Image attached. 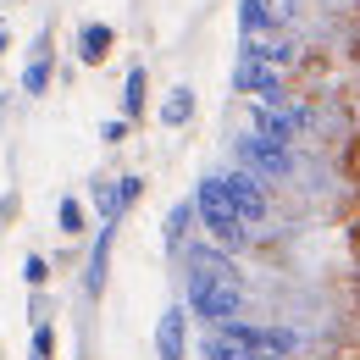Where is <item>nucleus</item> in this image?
I'll use <instances>...</instances> for the list:
<instances>
[{"instance_id": "f257e3e1", "label": "nucleus", "mask_w": 360, "mask_h": 360, "mask_svg": "<svg viewBox=\"0 0 360 360\" xmlns=\"http://www.w3.org/2000/svg\"><path fill=\"white\" fill-rule=\"evenodd\" d=\"M183 305H188V316H200L205 327H227V321L244 316V283L233 277V261H227L217 244H194L188 250Z\"/></svg>"}, {"instance_id": "f03ea898", "label": "nucleus", "mask_w": 360, "mask_h": 360, "mask_svg": "<svg viewBox=\"0 0 360 360\" xmlns=\"http://www.w3.org/2000/svg\"><path fill=\"white\" fill-rule=\"evenodd\" d=\"M194 217H200L205 238H211L217 250H238L244 233H250V222H244V211H238V200H233V188H227L222 172H217V178H200V188H194Z\"/></svg>"}, {"instance_id": "7ed1b4c3", "label": "nucleus", "mask_w": 360, "mask_h": 360, "mask_svg": "<svg viewBox=\"0 0 360 360\" xmlns=\"http://www.w3.org/2000/svg\"><path fill=\"white\" fill-rule=\"evenodd\" d=\"M211 333H222L233 349H244V355H271V360H288L300 349V333L294 327H277V321H227V327H211Z\"/></svg>"}, {"instance_id": "20e7f679", "label": "nucleus", "mask_w": 360, "mask_h": 360, "mask_svg": "<svg viewBox=\"0 0 360 360\" xmlns=\"http://www.w3.org/2000/svg\"><path fill=\"white\" fill-rule=\"evenodd\" d=\"M233 155H238V167L244 172H255L261 183H277L294 172V144H283V139H266V134H238V144H233Z\"/></svg>"}, {"instance_id": "39448f33", "label": "nucleus", "mask_w": 360, "mask_h": 360, "mask_svg": "<svg viewBox=\"0 0 360 360\" xmlns=\"http://www.w3.org/2000/svg\"><path fill=\"white\" fill-rule=\"evenodd\" d=\"M333 72H338V56H333V50H321V45L300 50V61L283 72V100H294V105H311L316 94L333 84Z\"/></svg>"}, {"instance_id": "423d86ee", "label": "nucleus", "mask_w": 360, "mask_h": 360, "mask_svg": "<svg viewBox=\"0 0 360 360\" xmlns=\"http://www.w3.org/2000/svg\"><path fill=\"white\" fill-rule=\"evenodd\" d=\"M155 360H188V305H167L155 316Z\"/></svg>"}, {"instance_id": "0eeeda50", "label": "nucleus", "mask_w": 360, "mask_h": 360, "mask_svg": "<svg viewBox=\"0 0 360 360\" xmlns=\"http://www.w3.org/2000/svg\"><path fill=\"white\" fill-rule=\"evenodd\" d=\"M227 178V188H233V200H238V211H244V222L250 227H261L271 217V200H266V183L255 178V172H244V167H238V172H222Z\"/></svg>"}, {"instance_id": "6e6552de", "label": "nucleus", "mask_w": 360, "mask_h": 360, "mask_svg": "<svg viewBox=\"0 0 360 360\" xmlns=\"http://www.w3.org/2000/svg\"><path fill=\"white\" fill-rule=\"evenodd\" d=\"M111 244H117V227L100 222V238L89 250V266H84V300H100L105 294V277H111Z\"/></svg>"}, {"instance_id": "1a4fd4ad", "label": "nucleus", "mask_w": 360, "mask_h": 360, "mask_svg": "<svg viewBox=\"0 0 360 360\" xmlns=\"http://www.w3.org/2000/svg\"><path fill=\"white\" fill-rule=\"evenodd\" d=\"M111 50H117V28H105V22H89V28L78 34V56H84L89 67H100Z\"/></svg>"}, {"instance_id": "9d476101", "label": "nucleus", "mask_w": 360, "mask_h": 360, "mask_svg": "<svg viewBox=\"0 0 360 360\" xmlns=\"http://www.w3.org/2000/svg\"><path fill=\"white\" fill-rule=\"evenodd\" d=\"M188 222H200V217H194V200H178V205L167 211V227H161L167 250H183V238H188Z\"/></svg>"}, {"instance_id": "9b49d317", "label": "nucleus", "mask_w": 360, "mask_h": 360, "mask_svg": "<svg viewBox=\"0 0 360 360\" xmlns=\"http://www.w3.org/2000/svg\"><path fill=\"white\" fill-rule=\"evenodd\" d=\"M56 227H61V238H84V233H89V211H84V200L67 194V200L56 205Z\"/></svg>"}, {"instance_id": "f8f14e48", "label": "nucleus", "mask_w": 360, "mask_h": 360, "mask_svg": "<svg viewBox=\"0 0 360 360\" xmlns=\"http://www.w3.org/2000/svg\"><path fill=\"white\" fill-rule=\"evenodd\" d=\"M188 117H194V89H172L161 100V122H167V128H183Z\"/></svg>"}, {"instance_id": "ddd939ff", "label": "nucleus", "mask_w": 360, "mask_h": 360, "mask_svg": "<svg viewBox=\"0 0 360 360\" xmlns=\"http://www.w3.org/2000/svg\"><path fill=\"white\" fill-rule=\"evenodd\" d=\"M144 94H150V78H144V67H134V72H128V94H122L128 122H134V117H144Z\"/></svg>"}, {"instance_id": "4468645a", "label": "nucleus", "mask_w": 360, "mask_h": 360, "mask_svg": "<svg viewBox=\"0 0 360 360\" xmlns=\"http://www.w3.org/2000/svg\"><path fill=\"white\" fill-rule=\"evenodd\" d=\"M22 89H28V94H45V89H50V50H45V45H39V56L28 61V72H22Z\"/></svg>"}, {"instance_id": "2eb2a0df", "label": "nucleus", "mask_w": 360, "mask_h": 360, "mask_svg": "<svg viewBox=\"0 0 360 360\" xmlns=\"http://www.w3.org/2000/svg\"><path fill=\"white\" fill-rule=\"evenodd\" d=\"M50 277H56V261H50V255H28V261H22V283H28V294H34V288H50Z\"/></svg>"}, {"instance_id": "dca6fc26", "label": "nucleus", "mask_w": 360, "mask_h": 360, "mask_svg": "<svg viewBox=\"0 0 360 360\" xmlns=\"http://www.w3.org/2000/svg\"><path fill=\"white\" fill-rule=\"evenodd\" d=\"M200 349H205V360H271V355H244V349H233L222 333H205V344H200Z\"/></svg>"}, {"instance_id": "f3484780", "label": "nucleus", "mask_w": 360, "mask_h": 360, "mask_svg": "<svg viewBox=\"0 0 360 360\" xmlns=\"http://www.w3.org/2000/svg\"><path fill=\"white\" fill-rule=\"evenodd\" d=\"M50 311H56V300H50V288H34V294H28V321L39 327V321H50Z\"/></svg>"}, {"instance_id": "a211bd4d", "label": "nucleus", "mask_w": 360, "mask_h": 360, "mask_svg": "<svg viewBox=\"0 0 360 360\" xmlns=\"http://www.w3.org/2000/svg\"><path fill=\"white\" fill-rule=\"evenodd\" d=\"M139 188H144V178H117V200H122V211L139 200Z\"/></svg>"}, {"instance_id": "6ab92c4d", "label": "nucleus", "mask_w": 360, "mask_h": 360, "mask_svg": "<svg viewBox=\"0 0 360 360\" xmlns=\"http://www.w3.org/2000/svg\"><path fill=\"white\" fill-rule=\"evenodd\" d=\"M344 172L360 183V128H355V139H349V155H344Z\"/></svg>"}, {"instance_id": "aec40b11", "label": "nucleus", "mask_w": 360, "mask_h": 360, "mask_svg": "<svg viewBox=\"0 0 360 360\" xmlns=\"http://www.w3.org/2000/svg\"><path fill=\"white\" fill-rule=\"evenodd\" d=\"M17 211H22V200H17V188H11V194H6V200H0V222L11 227V222H17Z\"/></svg>"}, {"instance_id": "412c9836", "label": "nucleus", "mask_w": 360, "mask_h": 360, "mask_svg": "<svg viewBox=\"0 0 360 360\" xmlns=\"http://www.w3.org/2000/svg\"><path fill=\"white\" fill-rule=\"evenodd\" d=\"M100 139H105V144H122V139H128V122H105Z\"/></svg>"}, {"instance_id": "4be33fe9", "label": "nucleus", "mask_w": 360, "mask_h": 360, "mask_svg": "<svg viewBox=\"0 0 360 360\" xmlns=\"http://www.w3.org/2000/svg\"><path fill=\"white\" fill-rule=\"evenodd\" d=\"M327 360H360V344H355V338H349V344H338V349H333V355H327Z\"/></svg>"}, {"instance_id": "5701e85b", "label": "nucleus", "mask_w": 360, "mask_h": 360, "mask_svg": "<svg viewBox=\"0 0 360 360\" xmlns=\"http://www.w3.org/2000/svg\"><path fill=\"white\" fill-rule=\"evenodd\" d=\"M0 360H6V344H0Z\"/></svg>"}, {"instance_id": "b1692460", "label": "nucleus", "mask_w": 360, "mask_h": 360, "mask_svg": "<svg viewBox=\"0 0 360 360\" xmlns=\"http://www.w3.org/2000/svg\"><path fill=\"white\" fill-rule=\"evenodd\" d=\"M28 360H39V355H28Z\"/></svg>"}]
</instances>
